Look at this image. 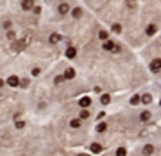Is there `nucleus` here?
<instances>
[{"label": "nucleus", "instance_id": "nucleus-1", "mask_svg": "<svg viewBox=\"0 0 161 156\" xmlns=\"http://www.w3.org/2000/svg\"><path fill=\"white\" fill-rule=\"evenodd\" d=\"M149 70H151L152 73H158V71L161 70V57H156V59H152V61H151Z\"/></svg>", "mask_w": 161, "mask_h": 156}, {"label": "nucleus", "instance_id": "nucleus-2", "mask_svg": "<svg viewBox=\"0 0 161 156\" xmlns=\"http://www.w3.org/2000/svg\"><path fill=\"white\" fill-rule=\"evenodd\" d=\"M152 153H154V146H152V144H146V146L142 147V154H144V156H151Z\"/></svg>", "mask_w": 161, "mask_h": 156}, {"label": "nucleus", "instance_id": "nucleus-3", "mask_svg": "<svg viewBox=\"0 0 161 156\" xmlns=\"http://www.w3.org/2000/svg\"><path fill=\"white\" fill-rule=\"evenodd\" d=\"M102 47H104V50H109V52H114V49H116V45H114V42H111V40H106Z\"/></svg>", "mask_w": 161, "mask_h": 156}, {"label": "nucleus", "instance_id": "nucleus-4", "mask_svg": "<svg viewBox=\"0 0 161 156\" xmlns=\"http://www.w3.org/2000/svg\"><path fill=\"white\" fill-rule=\"evenodd\" d=\"M64 78H66V80H71V78H75V70L68 68V70L64 71Z\"/></svg>", "mask_w": 161, "mask_h": 156}, {"label": "nucleus", "instance_id": "nucleus-5", "mask_svg": "<svg viewBox=\"0 0 161 156\" xmlns=\"http://www.w3.org/2000/svg\"><path fill=\"white\" fill-rule=\"evenodd\" d=\"M90 104H92L90 97H81V99H80V106H81V108H88Z\"/></svg>", "mask_w": 161, "mask_h": 156}, {"label": "nucleus", "instance_id": "nucleus-6", "mask_svg": "<svg viewBox=\"0 0 161 156\" xmlns=\"http://www.w3.org/2000/svg\"><path fill=\"white\" fill-rule=\"evenodd\" d=\"M154 33H156V26H154V25H149V26L146 28V35H147V37H152Z\"/></svg>", "mask_w": 161, "mask_h": 156}, {"label": "nucleus", "instance_id": "nucleus-7", "mask_svg": "<svg viewBox=\"0 0 161 156\" xmlns=\"http://www.w3.org/2000/svg\"><path fill=\"white\" fill-rule=\"evenodd\" d=\"M7 82H9L11 87H17V85H19V78H17V76H9Z\"/></svg>", "mask_w": 161, "mask_h": 156}, {"label": "nucleus", "instance_id": "nucleus-8", "mask_svg": "<svg viewBox=\"0 0 161 156\" xmlns=\"http://www.w3.org/2000/svg\"><path fill=\"white\" fill-rule=\"evenodd\" d=\"M151 120V113L149 111H142L140 113V121H149Z\"/></svg>", "mask_w": 161, "mask_h": 156}, {"label": "nucleus", "instance_id": "nucleus-9", "mask_svg": "<svg viewBox=\"0 0 161 156\" xmlns=\"http://www.w3.org/2000/svg\"><path fill=\"white\" fill-rule=\"evenodd\" d=\"M99 38H101L102 42H106V40H109V33H107L106 30H101V31H99Z\"/></svg>", "mask_w": 161, "mask_h": 156}, {"label": "nucleus", "instance_id": "nucleus-10", "mask_svg": "<svg viewBox=\"0 0 161 156\" xmlns=\"http://www.w3.org/2000/svg\"><path fill=\"white\" fill-rule=\"evenodd\" d=\"M66 56L70 57V59H73V57H76V49H73V47H70L66 50Z\"/></svg>", "mask_w": 161, "mask_h": 156}, {"label": "nucleus", "instance_id": "nucleus-11", "mask_svg": "<svg viewBox=\"0 0 161 156\" xmlns=\"http://www.w3.org/2000/svg\"><path fill=\"white\" fill-rule=\"evenodd\" d=\"M90 149H92V153H101V151H102V146L97 144V142H94V144L90 146Z\"/></svg>", "mask_w": 161, "mask_h": 156}, {"label": "nucleus", "instance_id": "nucleus-12", "mask_svg": "<svg viewBox=\"0 0 161 156\" xmlns=\"http://www.w3.org/2000/svg\"><path fill=\"white\" fill-rule=\"evenodd\" d=\"M140 101H142L144 104H151V101H152V97H151V94H144V96L140 97Z\"/></svg>", "mask_w": 161, "mask_h": 156}, {"label": "nucleus", "instance_id": "nucleus-13", "mask_svg": "<svg viewBox=\"0 0 161 156\" xmlns=\"http://www.w3.org/2000/svg\"><path fill=\"white\" fill-rule=\"evenodd\" d=\"M109 101H111V96H109V94H102V96H101V102H102L104 106L109 104Z\"/></svg>", "mask_w": 161, "mask_h": 156}, {"label": "nucleus", "instance_id": "nucleus-14", "mask_svg": "<svg viewBox=\"0 0 161 156\" xmlns=\"http://www.w3.org/2000/svg\"><path fill=\"white\" fill-rule=\"evenodd\" d=\"M68 11H70V5H68V4H61V5H59V12H61V14H66Z\"/></svg>", "mask_w": 161, "mask_h": 156}, {"label": "nucleus", "instance_id": "nucleus-15", "mask_svg": "<svg viewBox=\"0 0 161 156\" xmlns=\"http://www.w3.org/2000/svg\"><path fill=\"white\" fill-rule=\"evenodd\" d=\"M71 128H80V125H81V121H80V118H76V120H71Z\"/></svg>", "mask_w": 161, "mask_h": 156}, {"label": "nucleus", "instance_id": "nucleus-16", "mask_svg": "<svg viewBox=\"0 0 161 156\" xmlns=\"http://www.w3.org/2000/svg\"><path fill=\"white\" fill-rule=\"evenodd\" d=\"M59 40H61V37H59L57 33H52V35H50V43H57Z\"/></svg>", "mask_w": 161, "mask_h": 156}, {"label": "nucleus", "instance_id": "nucleus-17", "mask_svg": "<svg viewBox=\"0 0 161 156\" xmlns=\"http://www.w3.org/2000/svg\"><path fill=\"white\" fill-rule=\"evenodd\" d=\"M106 128H107V125H106V123H104V121H102V123H99V125H97V132H99V133H102V132H106Z\"/></svg>", "mask_w": 161, "mask_h": 156}, {"label": "nucleus", "instance_id": "nucleus-18", "mask_svg": "<svg viewBox=\"0 0 161 156\" xmlns=\"http://www.w3.org/2000/svg\"><path fill=\"white\" fill-rule=\"evenodd\" d=\"M116 156H127V149L125 147H118L116 149Z\"/></svg>", "mask_w": 161, "mask_h": 156}, {"label": "nucleus", "instance_id": "nucleus-19", "mask_svg": "<svg viewBox=\"0 0 161 156\" xmlns=\"http://www.w3.org/2000/svg\"><path fill=\"white\" fill-rule=\"evenodd\" d=\"M88 116H90V113H88L87 109H83L81 113H80V118H81V120H83V118H88Z\"/></svg>", "mask_w": 161, "mask_h": 156}, {"label": "nucleus", "instance_id": "nucleus-20", "mask_svg": "<svg viewBox=\"0 0 161 156\" xmlns=\"http://www.w3.org/2000/svg\"><path fill=\"white\" fill-rule=\"evenodd\" d=\"M113 31L114 33H120L121 31V25H113Z\"/></svg>", "mask_w": 161, "mask_h": 156}, {"label": "nucleus", "instance_id": "nucleus-21", "mask_svg": "<svg viewBox=\"0 0 161 156\" xmlns=\"http://www.w3.org/2000/svg\"><path fill=\"white\" fill-rule=\"evenodd\" d=\"M139 101H140V97H139V96H133V97L130 99V102H132V104H139Z\"/></svg>", "mask_w": 161, "mask_h": 156}, {"label": "nucleus", "instance_id": "nucleus-22", "mask_svg": "<svg viewBox=\"0 0 161 156\" xmlns=\"http://www.w3.org/2000/svg\"><path fill=\"white\" fill-rule=\"evenodd\" d=\"M73 16H75V17H80V16H81V9H75V11H73Z\"/></svg>", "mask_w": 161, "mask_h": 156}, {"label": "nucleus", "instance_id": "nucleus-23", "mask_svg": "<svg viewBox=\"0 0 161 156\" xmlns=\"http://www.w3.org/2000/svg\"><path fill=\"white\" fill-rule=\"evenodd\" d=\"M31 5H33V4H31V2H25V4H23V7H25V9H26V11H28V9H30V7H31Z\"/></svg>", "mask_w": 161, "mask_h": 156}, {"label": "nucleus", "instance_id": "nucleus-24", "mask_svg": "<svg viewBox=\"0 0 161 156\" xmlns=\"http://www.w3.org/2000/svg\"><path fill=\"white\" fill-rule=\"evenodd\" d=\"M16 127H17V128H23V127H25V121H17Z\"/></svg>", "mask_w": 161, "mask_h": 156}, {"label": "nucleus", "instance_id": "nucleus-25", "mask_svg": "<svg viewBox=\"0 0 161 156\" xmlns=\"http://www.w3.org/2000/svg\"><path fill=\"white\" fill-rule=\"evenodd\" d=\"M64 80V76H56V83H61Z\"/></svg>", "mask_w": 161, "mask_h": 156}, {"label": "nucleus", "instance_id": "nucleus-26", "mask_svg": "<svg viewBox=\"0 0 161 156\" xmlns=\"http://www.w3.org/2000/svg\"><path fill=\"white\" fill-rule=\"evenodd\" d=\"M4 28H7V30L11 28V23H9V21H5V23H4Z\"/></svg>", "mask_w": 161, "mask_h": 156}, {"label": "nucleus", "instance_id": "nucleus-27", "mask_svg": "<svg viewBox=\"0 0 161 156\" xmlns=\"http://www.w3.org/2000/svg\"><path fill=\"white\" fill-rule=\"evenodd\" d=\"M7 37H9V38H14L16 35H14V31H9V33H7Z\"/></svg>", "mask_w": 161, "mask_h": 156}, {"label": "nucleus", "instance_id": "nucleus-28", "mask_svg": "<svg viewBox=\"0 0 161 156\" xmlns=\"http://www.w3.org/2000/svg\"><path fill=\"white\" fill-rule=\"evenodd\" d=\"M2 85H4V80H2V78H0V87H2Z\"/></svg>", "mask_w": 161, "mask_h": 156}, {"label": "nucleus", "instance_id": "nucleus-29", "mask_svg": "<svg viewBox=\"0 0 161 156\" xmlns=\"http://www.w3.org/2000/svg\"><path fill=\"white\" fill-rule=\"evenodd\" d=\"M159 106H161V99H159Z\"/></svg>", "mask_w": 161, "mask_h": 156}]
</instances>
